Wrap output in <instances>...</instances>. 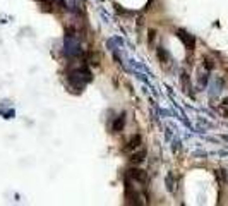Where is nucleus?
Wrapping results in <instances>:
<instances>
[{"instance_id":"obj_1","label":"nucleus","mask_w":228,"mask_h":206,"mask_svg":"<svg viewBox=\"0 0 228 206\" xmlns=\"http://www.w3.org/2000/svg\"><path fill=\"white\" fill-rule=\"evenodd\" d=\"M129 177H130L134 182H141V184H146V182H148V174L141 168H130L129 170Z\"/></svg>"},{"instance_id":"obj_2","label":"nucleus","mask_w":228,"mask_h":206,"mask_svg":"<svg viewBox=\"0 0 228 206\" xmlns=\"http://www.w3.org/2000/svg\"><path fill=\"white\" fill-rule=\"evenodd\" d=\"M141 143H143V139H141V136H132L130 139H129V143L124 146V151H134V149H137L139 146H141Z\"/></svg>"},{"instance_id":"obj_3","label":"nucleus","mask_w":228,"mask_h":206,"mask_svg":"<svg viewBox=\"0 0 228 206\" xmlns=\"http://www.w3.org/2000/svg\"><path fill=\"white\" fill-rule=\"evenodd\" d=\"M144 158H146V149H139L137 153L130 155V163L139 165V163H143V162H144Z\"/></svg>"},{"instance_id":"obj_4","label":"nucleus","mask_w":228,"mask_h":206,"mask_svg":"<svg viewBox=\"0 0 228 206\" xmlns=\"http://www.w3.org/2000/svg\"><path fill=\"white\" fill-rule=\"evenodd\" d=\"M177 36L180 38L182 41H184V43L187 45V47H189V48L192 50V47H194V38L187 36V33H185V31H178V33H177Z\"/></svg>"},{"instance_id":"obj_5","label":"nucleus","mask_w":228,"mask_h":206,"mask_svg":"<svg viewBox=\"0 0 228 206\" xmlns=\"http://www.w3.org/2000/svg\"><path fill=\"white\" fill-rule=\"evenodd\" d=\"M124 122H125V119H124V115L117 117V120L113 122V132H118V131H122V127H124Z\"/></svg>"},{"instance_id":"obj_6","label":"nucleus","mask_w":228,"mask_h":206,"mask_svg":"<svg viewBox=\"0 0 228 206\" xmlns=\"http://www.w3.org/2000/svg\"><path fill=\"white\" fill-rule=\"evenodd\" d=\"M154 40V31H149V41H153Z\"/></svg>"}]
</instances>
